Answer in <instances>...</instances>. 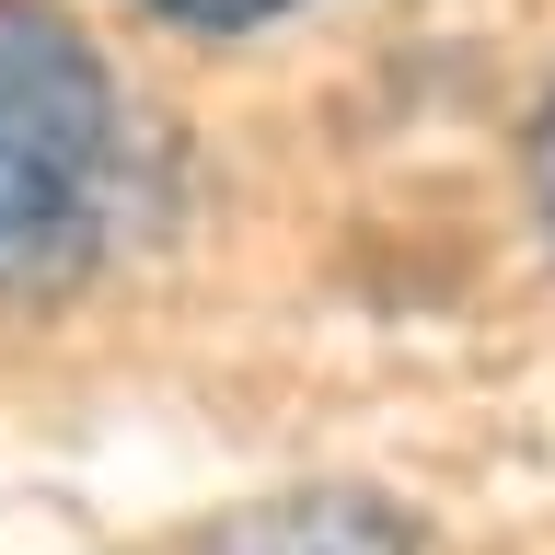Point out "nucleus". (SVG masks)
<instances>
[{"mask_svg":"<svg viewBox=\"0 0 555 555\" xmlns=\"http://www.w3.org/2000/svg\"><path fill=\"white\" fill-rule=\"evenodd\" d=\"M128 197L116 69L59 0H0V301L69 289Z\"/></svg>","mask_w":555,"mask_h":555,"instance_id":"obj_1","label":"nucleus"},{"mask_svg":"<svg viewBox=\"0 0 555 555\" xmlns=\"http://www.w3.org/2000/svg\"><path fill=\"white\" fill-rule=\"evenodd\" d=\"M173 555H428L416 520L382 498V486H278V498H243V509L197 520Z\"/></svg>","mask_w":555,"mask_h":555,"instance_id":"obj_2","label":"nucleus"},{"mask_svg":"<svg viewBox=\"0 0 555 555\" xmlns=\"http://www.w3.org/2000/svg\"><path fill=\"white\" fill-rule=\"evenodd\" d=\"M163 24H197V35H255L278 24V12H301V0H151Z\"/></svg>","mask_w":555,"mask_h":555,"instance_id":"obj_3","label":"nucleus"},{"mask_svg":"<svg viewBox=\"0 0 555 555\" xmlns=\"http://www.w3.org/2000/svg\"><path fill=\"white\" fill-rule=\"evenodd\" d=\"M532 232L555 255V104H544V128H532Z\"/></svg>","mask_w":555,"mask_h":555,"instance_id":"obj_4","label":"nucleus"}]
</instances>
